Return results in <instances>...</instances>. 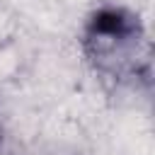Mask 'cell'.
<instances>
[{
    "mask_svg": "<svg viewBox=\"0 0 155 155\" xmlns=\"http://www.w3.org/2000/svg\"><path fill=\"white\" fill-rule=\"evenodd\" d=\"M131 29L133 22L124 10H99L90 19V34L94 39H126Z\"/></svg>",
    "mask_w": 155,
    "mask_h": 155,
    "instance_id": "1",
    "label": "cell"
}]
</instances>
